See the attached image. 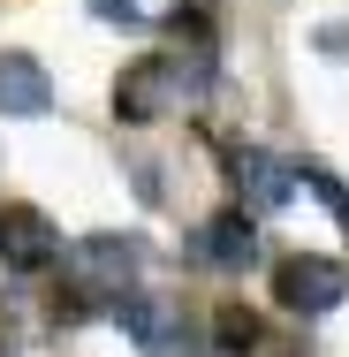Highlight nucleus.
<instances>
[{"label":"nucleus","mask_w":349,"mask_h":357,"mask_svg":"<svg viewBox=\"0 0 349 357\" xmlns=\"http://www.w3.org/2000/svg\"><path fill=\"white\" fill-rule=\"evenodd\" d=\"M54 107V76L31 54H0V114H46Z\"/></svg>","instance_id":"obj_7"},{"label":"nucleus","mask_w":349,"mask_h":357,"mask_svg":"<svg viewBox=\"0 0 349 357\" xmlns=\"http://www.w3.org/2000/svg\"><path fill=\"white\" fill-rule=\"evenodd\" d=\"M198 259H205V266H220V274L251 266V259H258V228H251L243 213H212L205 228H198Z\"/></svg>","instance_id":"obj_6"},{"label":"nucleus","mask_w":349,"mask_h":357,"mask_svg":"<svg viewBox=\"0 0 349 357\" xmlns=\"http://www.w3.org/2000/svg\"><path fill=\"white\" fill-rule=\"evenodd\" d=\"M342 296H349L342 259L296 251V259H281V266H274V304H281V312H296V319H319V312H334Z\"/></svg>","instance_id":"obj_1"},{"label":"nucleus","mask_w":349,"mask_h":357,"mask_svg":"<svg viewBox=\"0 0 349 357\" xmlns=\"http://www.w3.org/2000/svg\"><path fill=\"white\" fill-rule=\"evenodd\" d=\"M235 183L251 190V206H288L296 167H281V160H266V152H243V160H235Z\"/></svg>","instance_id":"obj_8"},{"label":"nucleus","mask_w":349,"mask_h":357,"mask_svg":"<svg viewBox=\"0 0 349 357\" xmlns=\"http://www.w3.org/2000/svg\"><path fill=\"white\" fill-rule=\"evenodd\" d=\"M137 266H144L137 236H84V243H76V274L91 289H107V296H130Z\"/></svg>","instance_id":"obj_5"},{"label":"nucleus","mask_w":349,"mask_h":357,"mask_svg":"<svg viewBox=\"0 0 349 357\" xmlns=\"http://www.w3.org/2000/svg\"><path fill=\"white\" fill-rule=\"evenodd\" d=\"M114 319L137 335L144 357H198V335H190L183 304H167V296H114Z\"/></svg>","instance_id":"obj_2"},{"label":"nucleus","mask_w":349,"mask_h":357,"mask_svg":"<svg viewBox=\"0 0 349 357\" xmlns=\"http://www.w3.org/2000/svg\"><path fill=\"white\" fill-rule=\"evenodd\" d=\"M61 259V228L38 213V206H0V266L15 274H46Z\"/></svg>","instance_id":"obj_3"},{"label":"nucleus","mask_w":349,"mask_h":357,"mask_svg":"<svg viewBox=\"0 0 349 357\" xmlns=\"http://www.w3.org/2000/svg\"><path fill=\"white\" fill-rule=\"evenodd\" d=\"M175 99H183V69H175L167 54H152V61H130V76L114 84V114H122V122H160Z\"/></svg>","instance_id":"obj_4"}]
</instances>
